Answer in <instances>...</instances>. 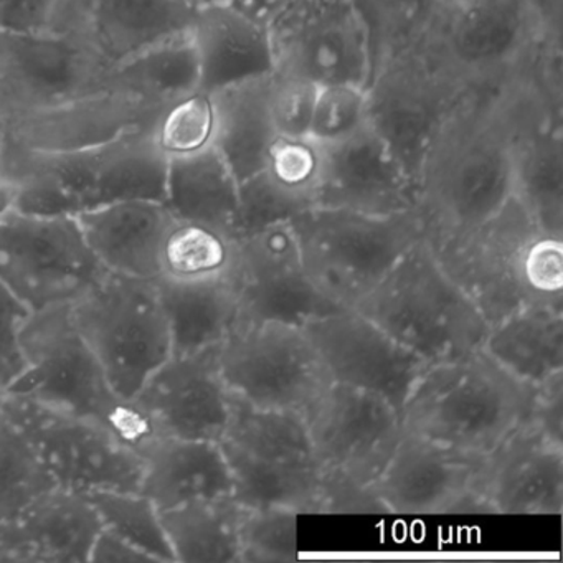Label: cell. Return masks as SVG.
I'll return each mask as SVG.
<instances>
[{"mask_svg": "<svg viewBox=\"0 0 563 563\" xmlns=\"http://www.w3.org/2000/svg\"><path fill=\"white\" fill-rule=\"evenodd\" d=\"M514 197V126L503 85L471 90L418 176L417 209L437 255L456 249Z\"/></svg>", "mask_w": 563, "mask_h": 563, "instance_id": "cell-1", "label": "cell"}, {"mask_svg": "<svg viewBox=\"0 0 563 563\" xmlns=\"http://www.w3.org/2000/svg\"><path fill=\"white\" fill-rule=\"evenodd\" d=\"M167 166L153 128H141L85 150L34 151L4 143L0 184L11 194V206L25 212L78 217L126 200L164 202Z\"/></svg>", "mask_w": 563, "mask_h": 563, "instance_id": "cell-2", "label": "cell"}, {"mask_svg": "<svg viewBox=\"0 0 563 563\" xmlns=\"http://www.w3.org/2000/svg\"><path fill=\"white\" fill-rule=\"evenodd\" d=\"M437 256L489 328L530 306L563 308V236L543 230L516 197Z\"/></svg>", "mask_w": 563, "mask_h": 563, "instance_id": "cell-3", "label": "cell"}, {"mask_svg": "<svg viewBox=\"0 0 563 563\" xmlns=\"http://www.w3.org/2000/svg\"><path fill=\"white\" fill-rule=\"evenodd\" d=\"M536 387L483 349L424 371L401 408L405 433L486 456L527 421Z\"/></svg>", "mask_w": 563, "mask_h": 563, "instance_id": "cell-4", "label": "cell"}, {"mask_svg": "<svg viewBox=\"0 0 563 563\" xmlns=\"http://www.w3.org/2000/svg\"><path fill=\"white\" fill-rule=\"evenodd\" d=\"M24 372L5 394L24 395L103 424L140 453L156 437L133 400L121 397L71 316V306L32 312L22 328Z\"/></svg>", "mask_w": 563, "mask_h": 563, "instance_id": "cell-5", "label": "cell"}, {"mask_svg": "<svg viewBox=\"0 0 563 563\" xmlns=\"http://www.w3.org/2000/svg\"><path fill=\"white\" fill-rule=\"evenodd\" d=\"M354 309L430 365L477 351L489 332L424 236Z\"/></svg>", "mask_w": 563, "mask_h": 563, "instance_id": "cell-6", "label": "cell"}, {"mask_svg": "<svg viewBox=\"0 0 563 563\" xmlns=\"http://www.w3.org/2000/svg\"><path fill=\"white\" fill-rule=\"evenodd\" d=\"M309 278L335 305L354 309L423 239L418 209L374 216L311 207L289 220Z\"/></svg>", "mask_w": 563, "mask_h": 563, "instance_id": "cell-7", "label": "cell"}, {"mask_svg": "<svg viewBox=\"0 0 563 563\" xmlns=\"http://www.w3.org/2000/svg\"><path fill=\"white\" fill-rule=\"evenodd\" d=\"M219 444L236 503L318 514L322 470L301 413L256 408L230 394L229 423Z\"/></svg>", "mask_w": 563, "mask_h": 563, "instance_id": "cell-8", "label": "cell"}, {"mask_svg": "<svg viewBox=\"0 0 563 563\" xmlns=\"http://www.w3.org/2000/svg\"><path fill=\"white\" fill-rule=\"evenodd\" d=\"M368 126L418 186L424 157L470 88L430 37L377 62L367 88Z\"/></svg>", "mask_w": 563, "mask_h": 563, "instance_id": "cell-9", "label": "cell"}, {"mask_svg": "<svg viewBox=\"0 0 563 563\" xmlns=\"http://www.w3.org/2000/svg\"><path fill=\"white\" fill-rule=\"evenodd\" d=\"M71 316L114 390L126 400H133L173 355L169 321L156 279L107 273L71 305Z\"/></svg>", "mask_w": 563, "mask_h": 563, "instance_id": "cell-10", "label": "cell"}, {"mask_svg": "<svg viewBox=\"0 0 563 563\" xmlns=\"http://www.w3.org/2000/svg\"><path fill=\"white\" fill-rule=\"evenodd\" d=\"M107 273L75 217L0 210V283L29 311L75 305Z\"/></svg>", "mask_w": 563, "mask_h": 563, "instance_id": "cell-11", "label": "cell"}, {"mask_svg": "<svg viewBox=\"0 0 563 563\" xmlns=\"http://www.w3.org/2000/svg\"><path fill=\"white\" fill-rule=\"evenodd\" d=\"M2 413L27 437L58 487L140 493L141 454L103 424L18 394H5Z\"/></svg>", "mask_w": 563, "mask_h": 563, "instance_id": "cell-12", "label": "cell"}, {"mask_svg": "<svg viewBox=\"0 0 563 563\" xmlns=\"http://www.w3.org/2000/svg\"><path fill=\"white\" fill-rule=\"evenodd\" d=\"M550 27H562V11L537 0H471L443 9L430 42L470 90H481L512 78Z\"/></svg>", "mask_w": 563, "mask_h": 563, "instance_id": "cell-13", "label": "cell"}, {"mask_svg": "<svg viewBox=\"0 0 563 563\" xmlns=\"http://www.w3.org/2000/svg\"><path fill=\"white\" fill-rule=\"evenodd\" d=\"M219 362L230 394L265 410L305 417L332 385L305 331L283 322L233 325Z\"/></svg>", "mask_w": 563, "mask_h": 563, "instance_id": "cell-14", "label": "cell"}, {"mask_svg": "<svg viewBox=\"0 0 563 563\" xmlns=\"http://www.w3.org/2000/svg\"><path fill=\"white\" fill-rule=\"evenodd\" d=\"M113 65L67 35L0 31V120L54 110L117 85Z\"/></svg>", "mask_w": 563, "mask_h": 563, "instance_id": "cell-15", "label": "cell"}, {"mask_svg": "<svg viewBox=\"0 0 563 563\" xmlns=\"http://www.w3.org/2000/svg\"><path fill=\"white\" fill-rule=\"evenodd\" d=\"M268 27L275 70L316 87L347 84L367 88L374 52L354 0H292Z\"/></svg>", "mask_w": 563, "mask_h": 563, "instance_id": "cell-16", "label": "cell"}, {"mask_svg": "<svg viewBox=\"0 0 563 563\" xmlns=\"http://www.w3.org/2000/svg\"><path fill=\"white\" fill-rule=\"evenodd\" d=\"M316 460L358 483L374 484L404 437L401 415L380 395L332 384L305 413Z\"/></svg>", "mask_w": 563, "mask_h": 563, "instance_id": "cell-17", "label": "cell"}, {"mask_svg": "<svg viewBox=\"0 0 563 563\" xmlns=\"http://www.w3.org/2000/svg\"><path fill=\"white\" fill-rule=\"evenodd\" d=\"M239 318L235 324L283 322L302 328L344 311L312 283L289 222L239 240Z\"/></svg>", "mask_w": 563, "mask_h": 563, "instance_id": "cell-18", "label": "cell"}, {"mask_svg": "<svg viewBox=\"0 0 563 563\" xmlns=\"http://www.w3.org/2000/svg\"><path fill=\"white\" fill-rule=\"evenodd\" d=\"M332 384L387 398L401 415L405 400L430 364L355 309L302 325Z\"/></svg>", "mask_w": 563, "mask_h": 563, "instance_id": "cell-19", "label": "cell"}, {"mask_svg": "<svg viewBox=\"0 0 563 563\" xmlns=\"http://www.w3.org/2000/svg\"><path fill=\"white\" fill-rule=\"evenodd\" d=\"M196 12L184 0H58L45 31L74 38L118 67L189 32Z\"/></svg>", "mask_w": 563, "mask_h": 563, "instance_id": "cell-20", "label": "cell"}, {"mask_svg": "<svg viewBox=\"0 0 563 563\" xmlns=\"http://www.w3.org/2000/svg\"><path fill=\"white\" fill-rule=\"evenodd\" d=\"M220 344L170 355L137 391L134 405L154 433L219 443L230 417V391L220 372Z\"/></svg>", "mask_w": 563, "mask_h": 563, "instance_id": "cell-21", "label": "cell"}, {"mask_svg": "<svg viewBox=\"0 0 563 563\" xmlns=\"http://www.w3.org/2000/svg\"><path fill=\"white\" fill-rule=\"evenodd\" d=\"M481 461L483 456L404 431L394 456L372 486L390 512H489L474 489Z\"/></svg>", "mask_w": 563, "mask_h": 563, "instance_id": "cell-22", "label": "cell"}, {"mask_svg": "<svg viewBox=\"0 0 563 563\" xmlns=\"http://www.w3.org/2000/svg\"><path fill=\"white\" fill-rule=\"evenodd\" d=\"M117 81L113 88L74 103L4 121V143L34 151L85 150L153 128L166 108Z\"/></svg>", "mask_w": 563, "mask_h": 563, "instance_id": "cell-23", "label": "cell"}, {"mask_svg": "<svg viewBox=\"0 0 563 563\" xmlns=\"http://www.w3.org/2000/svg\"><path fill=\"white\" fill-rule=\"evenodd\" d=\"M474 489L490 514L560 516L563 444L523 421L483 456Z\"/></svg>", "mask_w": 563, "mask_h": 563, "instance_id": "cell-24", "label": "cell"}, {"mask_svg": "<svg viewBox=\"0 0 563 563\" xmlns=\"http://www.w3.org/2000/svg\"><path fill=\"white\" fill-rule=\"evenodd\" d=\"M417 202L413 177L371 126L341 143L322 147L316 207L388 216L417 209Z\"/></svg>", "mask_w": 563, "mask_h": 563, "instance_id": "cell-25", "label": "cell"}, {"mask_svg": "<svg viewBox=\"0 0 563 563\" xmlns=\"http://www.w3.org/2000/svg\"><path fill=\"white\" fill-rule=\"evenodd\" d=\"M101 529L87 494L55 487L0 537V562H90Z\"/></svg>", "mask_w": 563, "mask_h": 563, "instance_id": "cell-26", "label": "cell"}, {"mask_svg": "<svg viewBox=\"0 0 563 563\" xmlns=\"http://www.w3.org/2000/svg\"><path fill=\"white\" fill-rule=\"evenodd\" d=\"M200 64V90H222L275 70L268 24L236 2L197 8L190 29Z\"/></svg>", "mask_w": 563, "mask_h": 563, "instance_id": "cell-27", "label": "cell"}, {"mask_svg": "<svg viewBox=\"0 0 563 563\" xmlns=\"http://www.w3.org/2000/svg\"><path fill=\"white\" fill-rule=\"evenodd\" d=\"M108 273L157 279L161 253L176 217L156 200H126L75 217Z\"/></svg>", "mask_w": 563, "mask_h": 563, "instance_id": "cell-28", "label": "cell"}, {"mask_svg": "<svg viewBox=\"0 0 563 563\" xmlns=\"http://www.w3.org/2000/svg\"><path fill=\"white\" fill-rule=\"evenodd\" d=\"M140 454L143 460L140 493L159 512L189 500L232 496V474L217 441L156 434Z\"/></svg>", "mask_w": 563, "mask_h": 563, "instance_id": "cell-29", "label": "cell"}, {"mask_svg": "<svg viewBox=\"0 0 563 563\" xmlns=\"http://www.w3.org/2000/svg\"><path fill=\"white\" fill-rule=\"evenodd\" d=\"M268 75L213 91L216 147L239 184L265 169L278 140L268 107Z\"/></svg>", "mask_w": 563, "mask_h": 563, "instance_id": "cell-30", "label": "cell"}, {"mask_svg": "<svg viewBox=\"0 0 563 563\" xmlns=\"http://www.w3.org/2000/svg\"><path fill=\"white\" fill-rule=\"evenodd\" d=\"M239 187L235 174L212 146L169 159L164 203L177 220L202 223L233 236Z\"/></svg>", "mask_w": 563, "mask_h": 563, "instance_id": "cell-31", "label": "cell"}, {"mask_svg": "<svg viewBox=\"0 0 563 563\" xmlns=\"http://www.w3.org/2000/svg\"><path fill=\"white\" fill-rule=\"evenodd\" d=\"M481 349L514 377L537 387L563 372V308L519 309L490 325Z\"/></svg>", "mask_w": 563, "mask_h": 563, "instance_id": "cell-32", "label": "cell"}, {"mask_svg": "<svg viewBox=\"0 0 563 563\" xmlns=\"http://www.w3.org/2000/svg\"><path fill=\"white\" fill-rule=\"evenodd\" d=\"M169 321L173 355L220 344L239 318V283L233 279L176 282L156 279Z\"/></svg>", "mask_w": 563, "mask_h": 563, "instance_id": "cell-33", "label": "cell"}, {"mask_svg": "<svg viewBox=\"0 0 563 563\" xmlns=\"http://www.w3.org/2000/svg\"><path fill=\"white\" fill-rule=\"evenodd\" d=\"M245 506L232 496L196 499L161 512L176 562L240 563V523Z\"/></svg>", "mask_w": 563, "mask_h": 563, "instance_id": "cell-34", "label": "cell"}, {"mask_svg": "<svg viewBox=\"0 0 563 563\" xmlns=\"http://www.w3.org/2000/svg\"><path fill=\"white\" fill-rule=\"evenodd\" d=\"M114 74L128 90L164 108L200 90L199 55L190 31L118 65Z\"/></svg>", "mask_w": 563, "mask_h": 563, "instance_id": "cell-35", "label": "cell"}, {"mask_svg": "<svg viewBox=\"0 0 563 563\" xmlns=\"http://www.w3.org/2000/svg\"><path fill=\"white\" fill-rule=\"evenodd\" d=\"M239 240L213 227L176 219L164 242L157 278L239 283Z\"/></svg>", "mask_w": 563, "mask_h": 563, "instance_id": "cell-36", "label": "cell"}, {"mask_svg": "<svg viewBox=\"0 0 563 563\" xmlns=\"http://www.w3.org/2000/svg\"><path fill=\"white\" fill-rule=\"evenodd\" d=\"M55 487L57 483L27 437L0 415V537Z\"/></svg>", "mask_w": 563, "mask_h": 563, "instance_id": "cell-37", "label": "cell"}, {"mask_svg": "<svg viewBox=\"0 0 563 563\" xmlns=\"http://www.w3.org/2000/svg\"><path fill=\"white\" fill-rule=\"evenodd\" d=\"M354 5L371 35L374 67L427 41L443 14L440 0H354Z\"/></svg>", "mask_w": 563, "mask_h": 563, "instance_id": "cell-38", "label": "cell"}, {"mask_svg": "<svg viewBox=\"0 0 563 563\" xmlns=\"http://www.w3.org/2000/svg\"><path fill=\"white\" fill-rule=\"evenodd\" d=\"M104 530L117 533L156 562H176L164 533L161 512L141 493L100 490L87 494Z\"/></svg>", "mask_w": 563, "mask_h": 563, "instance_id": "cell-39", "label": "cell"}, {"mask_svg": "<svg viewBox=\"0 0 563 563\" xmlns=\"http://www.w3.org/2000/svg\"><path fill=\"white\" fill-rule=\"evenodd\" d=\"M157 147L173 157L190 156L216 146L217 108L213 95L199 90L170 103L153 128Z\"/></svg>", "mask_w": 563, "mask_h": 563, "instance_id": "cell-40", "label": "cell"}, {"mask_svg": "<svg viewBox=\"0 0 563 563\" xmlns=\"http://www.w3.org/2000/svg\"><path fill=\"white\" fill-rule=\"evenodd\" d=\"M298 516V510L289 507H246L240 523V563L295 559Z\"/></svg>", "mask_w": 563, "mask_h": 563, "instance_id": "cell-41", "label": "cell"}, {"mask_svg": "<svg viewBox=\"0 0 563 563\" xmlns=\"http://www.w3.org/2000/svg\"><path fill=\"white\" fill-rule=\"evenodd\" d=\"M368 126L367 91L358 85L318 87L312 108L309 140L331 146Z\"/></svg>", "mask_w": 563, "mask_h": 563, "instance_id": "cell-42", "label": "cell"}, {"mask_svg": "<svg viewBox=\"0 0 563 563\" xmlns=\"http://www.w3.org/2000/svg\"><path fill=\"white\" fill-rule=\"evenodd\" d=\"M263 173L311 209L322 174V147L309 137H278Z\"/></svg>", "mask_w": 563, "mask_h": 563, "instance_id": "cell-43", "label": "cell"}, {"mask_svg": "<svg viewBox=\"0 0 563 563\" xmlns=\"http://www.w3.org/2000/svg\"><path fill=\"white\" fill-rule=\"evenodd\" d=\"M308 209L301 200L279 189L262 170L240 183L239 212L233 236L236 240L246 239L276 223L289 222L292 217Z\"/></svg>", "mask_w": 563, "mask_h": 563, "instance_id": "cell-44", "label": "cell"}, {"mask_svg": "<svg viewBox=\"0 0 563 563\" xmlns=\"http://www.w3.org/2000/svg\"><path fill=\"white\" fill-rule=\"evenodd\" d=\"M316 93L311 81L278 70L269 74V114L279 137H308Z\"/></svg>", "mask_w": 563, "mask_h": 563, "instance_id": "cell-45", "label": "cell"}, {"mask_svg": "<svg viewBox=\"0 0 563 563\" xmlns=\"http://www.w3.org/2000/svg\"><path fill=\"white\" fill-rule=\"evenodd\" d=\"M322 470V467H321ZM372 484L358 483L339 471L322 470L318 514H387Z\"/></svg>", "mask_w": 563, "mask_h": 563, "instance_id": "cell-46", "label": "cell"}, {"mask_svg": "<svg viewBox=\"0 0 563 563\" xmlns=\"http://www.w3.org/2000/svg\"><path fill=\"white\" fill-rule=\"evenodd\" d=\"M32 312L0 283V388L8 391L24 372L21 334Z\"/></svg>", "mask_w": 563, "mask_h": 563, "instance_id": "cell-47", "label": "cell"}, {"mask_svg": "<svg viewBox=\"0 0 563 563\" xmlns=\"http://www.w3.org/2000/svg\"><path fill=\"white\" fill-rule=\"evenodd\" d=\"M527 421L543 437L563 444V372L537 385Z\"/></svg>", "mask_w": 563, "mask_h": 563, "instance_id": "cell-48", "label": "cell"}, {"mask_svg": "<svg viewBox=\"0 0 563 563\" xmlns=\"http://www.w3.org/2000/svg\"><path fill=\"white\" fill-rule=\"evenodd\" d=\"M58 0H0V31L42 32Z\"/></svg>", "mask_w": 563, "mask_h": 563, "instance_id": "cell-49", "label": "cell"}, {"mask_svg": "<svg viewBox=\"0 0 563 563\" xmlns=\"http://www.w3.org/2000/svg\"><path fill=\"white\" fill-rule=\"evenodd\" d=\"M147 560L150 556L133 543L104 529H101L90 556V562H147Z\"/></svg>", "mask_w": 563, "mask_h": 563, "instance_id": "cell-50", "label": "cell"}, {"mask_svg": "<svg viewBox=\"0 0 563 563\" xmlns=\"http://www.w3.org/2000/svg\"><path fill=\"white\" fill-rule=\"evenodd\" d=\"M240 8L255 15L260 21L269 24L279 12L285 11L292 0H233Z\"/></svg>", "mask_w": 563, "mask_h": 563, "instance_id": "cell-51", "label": "cell"}, {"mask_svg": "<svg viewBox=\"0 0 563 563\" xmlns=\"http://www.w3.org/2000/svg\"><path fill=\"white\" fill-rule=\"evenodd\" d=\"M2 151H4V126L0 120V157H2ZM9 206H11V194L0 184V210H4Z\"/></svg>", "mask_w": 563, "mask_h": 563, "instance_id": "cell-52", "label": "cell"}, {"mask_svg": "<svg viewBox=\"0 0 563 563\" xmlns=\"http://www.w3.org/2000/svg\"><path fill=\"white\" fill-rule=\"evenodd\" d=\"M192 8H202V5L219 4V2H232V0H184Z\"/></svg>", "mask_w": 563, "mask_h": 563, "instance_id": "cell-53", "label": "cell"}, {"mask_svg": "<svg viewBox=\"0 0 563 563\" xmlns=\"http://www.w3.org/2000/svg\"><path fill=\"white\" fill-rule=\"evenodd\" d=\"M441 5H443V9H454L460 8V5L467 4V2H471V0H440Z\"/></svg>", "mask_w": 563, "mask_h": 563, "instance_id": "cell-54", "label": "cell"}, {"mask_svg": "<svg viewBox=\"0 0 563 563\" xmlns=\"http://www.w3.org/2000/svg\"><path fill=\"white\" fill-rule=\"evenodd\" d=\"M5 391L0 388V415H2V407H4Z\"/></svg>", "mask_w": 563, "mask_h": 563, "instance_id": "cell-55", "label": "cell"}]
</instances>
